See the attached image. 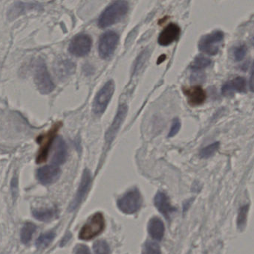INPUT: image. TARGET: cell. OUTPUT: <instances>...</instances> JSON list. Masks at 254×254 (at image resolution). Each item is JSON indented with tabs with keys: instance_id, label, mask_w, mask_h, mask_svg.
Instances as JSON below:
<instances>
[{
	"instance_id": "6da1fadb",
	"label": "cell",
	"mask_w": 254,
	"mask_h": 254,
	"mask_svg": "<svg viewBox=\"0 0 254 254\" xmlns=\"http://www.w3.org/2000/svg\"><path fill=\"white\" fill-rule=\"evenodd\" d=\"M128 10V2L127 1H113L101 13L98 19V26L105 28L114 25L127 14Z\"/></svg>"
},
{
	"instance_id": "7a4b0ae2",
	"label": "cell",
	"mask_w": 254,
	"mask_h": 254,
	"mask_svg": "<svg viewBox=\"0 0 254 254\" xmlns=\"http://www.w3.org/2000/svg\"><path fill=\"white\" fill-rule=\"evenodd\" d=\"M34 82L39 92L43 95L51 93L55 89V84L43 59L38 60L36 64Z\"/></svg>"
},
{
	"instance_id": "3957f363",
	"label": "cell",
	"mask_w": 254,
	"mask_h": 254,
	"mask_svg": "<svg viewBox=\"0 0 254 254\" xmlns=\"http://www.w3.org/2000/svg\"><path fill=\"white\" fill-rule=\"evenodd\" d=\"M143 198L137 189H131L121 197L117 201L118 208L127 215L134 214L141 208Z\"/></svg>"
},
{
	"instance_id": "277c9868",
	"label": "cell",
	"mask_w": 254,
	"mask_h": 254,
	"mask_svg": "<svg viewBox=\"0 0 254 254\" xmlns=\"http://www.w3.org/2000/svg\"><path fill=\"white\" fill-rule=\"evenodd\" d=\"M105 228L104 215L96 213L89 218V220L81 228L79 238L82 240H91L101 234Z\"/></svg>"
},
{
	"instance_id": "5b68a950",
	"label": "cell",
	"mask_w": 254,
	"mask_h": 254,
	"mask_svg": "<svg viewBox=\"0 0 254 254\" xmlns=\"http://www.w3.org/2000/svg\"><path fill=\"white\" fill-rule=\"evenodd\" d=\"M225 38V34L221 30H215L210 34L203 36L198 43L201 52L210 55H216L219 52V46Z\"/></svg>"
},
{
	"instance_id": "8992f818",
	"label": "cell",
	"mask_w": 254,
	"mask_h": 254,
	"mask_svg": "<svg viewBox=\"0 0 254 254\" xmlns=\"http://www.w3.org/2000/svg\"><path fill=\"white\" fill-rule=\"evenodd\" d=\"M115 91V83L113 80L108 81L97 94L93 103V112L95 115L101 116L105 112Z\"/></svg>"
},
{
	"instance_id": "52a82bcc",
	"label": "cell",
	"mask_w": 254,
	"mask_h": 254,
	"mask_svg": "<svg viewBox=\"0 0 254 254\" xmlns=\"http://www.w3.org/2000/svg\"><path fill=\"white\" fill-rule=\"evenodd\" d=\"M61 126V122H58V123L55 124L46 134L39 137L37 141L40 144V148L38 154H37V159H36L37 164L46 162L48 156H49V150H50L51 146L53 143L54 139Z\"/></svg>"
},
{
	"instance_id": "ba28073f",
	"label": "cell",
	"mask_w": 254,
	"mask_h": 254,
	"mask_svg": "<svg viewBox=\"0 0 254 254\" xmlns=\"http://www.w3.org/2000/svg\"><path fill=\"white\" fill-rule=\"evenodd\" d=\"M119 34L115 31H109L102 34L98 43V52H99L100 56L103 59L110 58L114 53L119 43Z\"/></svg>"
},
{
	"instance_id": "9c48e42d",
	"label": "cell",
	"mask_w": 254,
	"mask_h": 254,
	"mask_svg": "<svg viewBox=\"0 0 254 254\" xmlns=\"http://www.w3.org/2000/svg\"><path fill=\"white\" fill-rule=\"evenodd\" d=\"M92 40L86 34H79L71 40L68 50L74 56L83 57L87 55L92 48Z\"/></svg>"
},
{
	"instance_id": "30bf717a",
	"label": "cell",
	"mask_w": 254,
	"mask_h": 254,
	"mask_svg": "<svg viewBox=\"0 0 254 254\" xmlns=\"http://www.w3.org/2000/svg\"><path fill=\"white\" fill-rule=\"evenodd\" d=\"M92 180L90 171L88 169H86L83 171L81 182H80V186H79L78 190H77V195H76L74 201L70 205L69 210L71 211L76 210L84 201L85 198H86V195H87L88 192L90 189Z\"/></svg>"
},
{
	"instance_id": "8fae6325",
	"label": "cell",
	"mask_w": 254,
	"mask_h": 254,
	"mask_svg": "<svg viewBox=\"0 0 254 254\" xmlns=\"http://www.w3.org/2000/svg\"><path fill=\"white\" fill-rule=\"evenodd\" d=\"M61 175V169L58 166L47 165L39 169L37 171V178L43 185H50L55 183Z\"/></svg>"
},
{
	"instance_id": "7c38bea8",
	"label": "cell",
	"mask_w": 254,
	"mask_h": 254,
	"mask_svg": "<svg viewBox=\"0 0 254 254\" xmlns=\"http://www.w3.org/2000/svg\"><path fill=\"white\" fill-rule=\"evenodd\" d=\"M127 113H128V107L126 104H122L118 109L114 120L106 134L105 140L107 144H110L114 140L115 137H116L120 129L121 125L126 118Z\"/></svg>"
},
{
	"instance_id": "4fadbf2b",
	"label": "cell",
	"mask_w": 254,
	"mask_h": 254,
	"mask_svg": "<svg viewBox=\"0 0 254 254\" xmlns=\"http://www.w3.org/2000/svg\"><path fill=\"white\" fill-rule=\"evenodd\" d=\"M181 29L179 25L170 23L161 31L158 37V43L161 46H169L176 41L180 35Z\"/></svg>"
},
{
	"instance_id": "5bb4252c",
	"label": "cell",
	"mask_w": 254,
	"mask_h": 254,
	"mask_svg": "<svg viewBox=\"0 0 254 254\" xmlns=\"http://www.w3.org/2000/svg\"><path fill=\"white\" fill-rule=\"evenodd\" d=\"M246 90V79L241 76H238L225 83L222 88V93L225 96H231L236 92H244Z\"/></svg>"
},
{
	"instance_id": "9a60e30c",
	"label": "cell",
	"mask_w": 254,
	"mask_h": 254,
	"mask_svg": "<svg viewBox=\"0 0 254 254\" xmlns=\"http://www.w3.org/2000/svg\"><path fill=\"white\" fill-rule=\"evenodd\" d=\"M184 93L188 98V103L192 106L201 105L207 98L205 91L200 86L185 88Z\"/></svg>"
},
{
	"instance_id": "2e32d148",
	"label": "cell",
	"mask_w": 254,
	"mask_h": 254,
	"mask_svg": "<svg viewBox=\"0 0 254 254\" xmlns=\"http://www.w3.org/2000/svg\"><path fill=\"white\" fill-rule=\"evenodd\" d=\"M154 203L158 211L167 219H168L170 214L176 210V209L170 204V199L164 192H159L156 194Z\"/></svg>"
},
{
	"instance_id": "e0dca14e",
	"label": "cell",
	"mask_w": 254,
	"mask_h": 254,
	"mask_svg": "<svg viewBox=\"0 0 254 254\" xmlns=\"http://www.w3.org/2000/svg\"><path fill=\"white\" fill-rule=\"evenodd\" d=\"M68 157V148L65 140L62 137H58L55 143V151L52 157L54 165H61L66 161Z\"/></svg>"
},
{
	"instance_id": "ac0fdd59",
	"label": "cell",
	"mask_w": 254,
	"mask_h": 254,
	"mask_svg": "<svg viewBox=\"0 0 254 254\" xmlns=\"http://www.w3.org/2000/svg\"><path fill=\"white\" fill-rule=\"evenodd\" d=\"M40 7V4H37V3H25L19 1V2L15 3L13 7L9 10L8 18L10 19H13L20 16V15L30 11V10H37Z\"/></svg>"
},
{
	"instance_id": "d6986e66",
	"label": "cell",
	"mask_w": 254,
	"mask_h": 254,
	"mask_svg": "<svg viewBox=\"0 0 254 254\" xmlns=\"http://www.w3.org/2000/svg\"><path fill=\"white\" fill-rule=\"evenodd\" d=\"M148 232L155 240H161L165 232V227L162 221L158 217H154L149 220L148 224Z\"/></svg>"
},
{
	"instance_id": "ffe728a7",
	"label": "cell",
	"mask_w": 254,
	"mask_h": 254,
	"mask_svg": "<svg viewBox=\"0 0 254 254\" xmlns=\"http://www.w3.org/2000/svg\"><path fill=\"white\" fill-rule=\"evenodd\" d=\"M36 229L37 227L32 222H26L24 225L20 234L21 241L23 244L27 245L31 242Z\"/></svg>"
},
{
	"instance_id": "44dd1931",
	"label": "cell",
	"mask_w": 254,
	"mask_h": 254,
	"mask_svg": "<svg viewBox=\"0 0 254 254\" xmlns=\"http://www.w3.org/2000/svg\"><path fill=\"white\" fill-rule=\"evenodd\" d=\"M55 210L54 209H39L32 212L33 216L40 222H47L52 220L55 216Z\"/></svg>"
},
{
	"instance_id": "7402d4cb",
	"label": "cell",
	"mask_w": 254,
	"mask_h": 254,
	"mask_svg": "<svg viewBox=\"0 0 254 254\" xmlns=\"http://www.w3.org/2000/svg\"><path fill=\"white\" fill-rule=\"evenodd\" d=\"M55 237V234L52 231L41 234L36 241V246H37V249H46L52 243Z\"/></svg>"
},
{
	"instance_id": "603a6c76",
	"label": "cell",
	"mask_w": 254,
	"mask_h": 254,
	"mask_svg": "<svg viewBox=\"0 0 254 254\" xmlns=\"http://www.w3.org/2000/svg\"><path fill=\"white\" fill-rule=\"evenodd\" d=\"M57 67H58L57 73L61 77L68 76V75L74 73V64L69 61H63L62 62H60L58 64Z\"/></svg>"
},
{
	"instance_id": "cb8c5ba5",
	"label": "cell",
	"mask_w": 254,
	"mask_h": 254,
	"mask_svg": "<svg viewBox=\"0 0 254 254\" xmlns=\"http://www.w3.org/2000/svg\"><path fill=\"white\" fill-rule=\"evenodd\" d=\"M212 61L210 58L203 55H198L194 60L193 62L191 64V69L193 70H201L207 68L211 64Z\"/></svg>"
},
{
	"instance_id": "d4e9b609",
	"label": "cell",
	"mask_w": 254,
	"mask_h": 254,
	"mask_svg": "<svg viewBox=\"0 0 254 254\" xmlns=\"http://www.w3.org/2000/svg\"><path fill=\"white\" fill-rule=\"evenodd\" d=\"M249 205L243 206L239 210L238 217H237V227L239 229L243 230L247 222L248 213H249Z\"/></svg>"
},
{
	"instance_id": "484cf974",
	"label": "cell",
	"mask_w": 254,
	"mask_h": 254,
	"mask_svg": "<svg viewBox=\"0 0 254 254\" xmlns=\"http://www.w3.org/2000/svg\"><path fill=\"white\" fill-rule=\"evenodd\" d=\"M142 254H161V248L158 243L148 240L143 245Z\"/></svg>"
},
{
	"instance_id": "4316f807",
	"label": "cell",
	"mask_w": 254,
	"mask_h": 254,
	"mask_svg": "<svg viewBox=\"0 0 254 254\" xmlns=\"http://www.w3.org/2000/svg\"><path fill=\"white\" fill-rule=\"evenodd\" d=\"M219 146H220V143L219 142H216V143H212V144L206 146L200 152V156L202 158H210L217 152L218 149H219Z\"/></svg>"
},
{
	"instance_id": "83f0119b",
	"label": "cell",
	"mask_w": 254,
	"mask_h": 254,
	"mask_svg": "<svg viewBox=\"0 0 254 254\" xmlns=\"http://www.w3.org/2000/svg\"><path fill=\"white\" fill-rule=\"evenodd\" d=\"M95 254H110V249L108 243L104 240H98L93 245Z\"/></svg>"
},
{
	"instance_id": "f1b7e54d",
	"label": "cell",
	"mask_w": 254,
	"mask_h": 254,
	"mask_svg": "<svg viewBox=\"0 0 254 254\" xmlns=\"http://www.w3.org/2000/svg\"><path fill=\"white\" fill-rule=\"evenodd\" d=\"M247 53V46L246 44H241L235 48L234 51V56L236 61H240L245 58Z\"/></svg>"
},
{
	"instance_id": "f546056e",
	"label": "cell",
	"mask_w": 254,
	"mask_h": 254,
	"mask_svg": "<svg viewBox=\"0 0 254 254\" xmlns=\"http://www.w3.org/2000/svg\"><path fill=\"white\" fill-rule=\"evenodd\" d=\"M181 128V122L179 119H175L172 124L171 128L168 134V137H173L176 136L179 132Z\"/></svg>"
},
{
	"instance_id": "4dcf8cb0",
	"label": "cell",
	"mask_w": 254,
	"mask_h": 254,
	"mask_svg": "<svg viewBox=\"0 0 254 254\" xmlns=\"http://www.w3.org/2000/svg\"><path fill=\"white\" fill-rule=\"evenodd\" d=\"M74 254H91L90 250H89L88 246L85 245H78L76 246L75 251H74Z\"/></svg>"
},
{
	"instance_id": "1f68e13d",
	"label": "cell",
	"mask_w": 254,
	"mask_h": 254,
	"mask_svg": "<svg viewBox=\"0 0 254 254\" xmlns=\"http://www.w3.org/2000/svg\"><path fill=\"white\" fill-rule=\"evenodd\" d=\"M249 87L251 91L254 92V61L252 65V72H251L250 80H249Z\"/></svg>"
}]
</instances>
